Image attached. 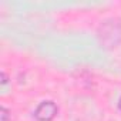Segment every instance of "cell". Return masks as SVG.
I'll list each match as a JSON object with an SVG mask.
<instances>
[{"mask_svg":"<svg viewBox=\"0 0 121 121\" xmlns=\"http://www.w3.org/2000/svg\"><path fill=\"white\" fill-rule=\"evenodd\" d=\"M98 40L101 46L105 48L117 47L121 43V20L120 19H108L103 22L98 27Z\"/></svg>","mask_w":121,"mask_h":121,"instance_id":"obj_1","label":"cell"},{"mask_svg":"<svg viewBox=\"0 0 121 121\" xmlns=\"http://www.w3.org/2000/svg\"><path fill=\"white\" fill-rule=\"evenodd\" d=\"M58 112V107L53 101H43L34 110V117L39 121H51Z\"/></svg>","mask_w":121,"mask_h":121,"instance_id":"obj_2","label":"cell"},{"mask_svg":"<svg viewBox=\"0 0 121 121\" xmlns=\"http://www.w3.org/2000/svg\"><path fill=\"white\" fill-rule=\"evenodd\" d=\"M0 118H2V121H10V111L4 105L0 110Z\"/></svg>","mask_w":121,"mask_h":121,"instance_id":"obj_3","label":"cell"},{"mask_svg":"<svg viewBox=\"0 0 121 121\" xmlns=\"http://www.w3.org/2000/svg\"><path fill=\"white\" fill-rule=\"evenodd\" d=\"M6 83H7V77H6V73L3 71V73H2V84L4 86Z\"/></svg>","mask_w":121,"mask_h":121,"instance_id":"obj_4","label":"cell"}]
</instances>
